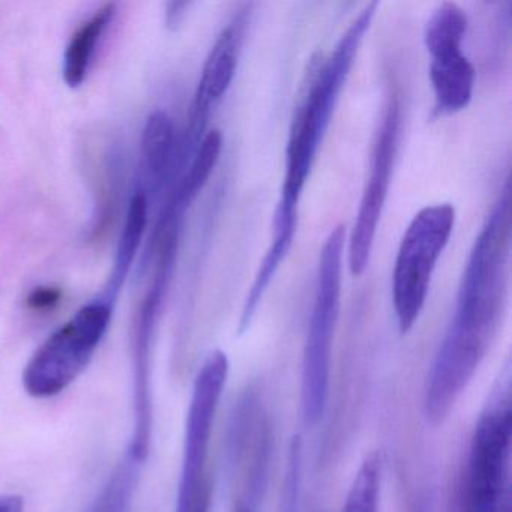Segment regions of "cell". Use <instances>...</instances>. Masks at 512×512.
I'll list each match as a JSON object with an SVG mask.
<instances>
[{
	"label": "cell",
	"mask_w": 512,
	"mask_h": 512,
	"mask_svg": "<svg viewBox=\"0 0 512 512\" xmlns=\"http://www.w3.org/2000/svg\"><path fill=\"white\" fill-rule=\"evenodd\" d=\"M115 16V5L101 8L88 23L82 26L68 44L64 56V79L70 88H79L85 82L94 59L95 50L109 23Z\"/></svg>",
	"instance_id": "9a60e30c"
},
{
	"label": "cell",
	"mask_w": 512,
	"mask_h": 512,
	"mask_svg": "<svg viewBox=\"0 0 512 512\" xmlns=\"http://www.w3.org/2000/svg\"><path fill=\"white\" fill-rule=\"evenodd\" d=\"M25 502L23 497L10 494V496H0V512H23Z\"/></svg>",
	"instance_id": "44dd1931"
},
{
	"label": "cell",
	"mask_w": 512,
	"mask_h": 512,
	"mask_svg": "<svg viewBox=\"0 0 512 512\" xmlns=\"http://www.w3.org/2000/svg\"><path fill=\"white\" fill-rule=\"evenodd\" d=\"M229 376V359L221 350L209 353L194 380L185 422L184 458L175 512H211L209 448L221 395Z\"/></svg>",
	"instance_id": "8992f818"
},
{
	"label": "cell",
	"mask_w": 512,
	"mask_h": 512,
	"mask_svg": "<svg viewBox=\"0 0 512 512\" xmlns=\"http://www.w3.org/2000/svg\"><path fill=\"white\" fill-rule=\"evenodd\" d=\"M401 106L397 94L389 95L371 152L370 173L362 191L355 224L347 239V266L361 277L370 263L377 227L388 199L400 140Z\"/></svg>",
	"instance_id": "30bf717a"
},
{
	"label": "cell",
	"mask_w": 512,
	"mask_h": 512,
	"mask_svg": "<svg viewBox=\"0 0 512 512\" xmlns=\"http://www.w3.org/2000/svg\"><path fill=\"white\" fill-rule=\"evenodd\" d=\"M382 490V458L371 452L362 460L347 493L343 512H380Z\"/></svg>",
	"instance_id": "e0dca14e"
},
{
	"label": "cell",
	"mask_w": 512,
	"mask_h": 512,
	"mask_svg": "<svg viewBox=\"0 0 512 512\" xmlns=\"http://www.w3.org/2000/svg\"><path fill=\"white\" fill-rule=\"evenodd\" d=\"M170 269L158 268L157 277L146 295L133 337V410L134 427L128 455L142 464L148 458L154 425L152 403V349L161 305L169 284Z\"/></svg>",
	"instance_id": "8fae6325"
},
{
	"label": "cell",
	"mask_w": 512,
	"mask_h": 512,
	"mask_svg": "<svg viewBox=\"0 0 512 512\" xmlns=\"http://www.w3.org/2000/svg\"><path fill=\"white\" fill-rule=\"evenodd\" d=\"M88 512H97V511H95L94 506H91V508L88 509Z\"/></svg>",
	"instance_id": "7402d4cb"
},
{
	"label": "cell",
	"mask_w": 512,
	"mask_h": 512,
	"mask_svg": "<svg viewBox=\"0 0 512 512\" xmlns=\"http://www.w3.org/2000/svg\"><path fill=\"white\" fill-rule=\"evenodd\" d=\"M455 218L451 203L425 206L401 238L392 272V302L400 334L412 331L424 310L434 269L448 247Z\"/></svg>",
	"instance_id": "5b68a950"
},
{
	"label": "cell",
	"mask_w": 512,
	"mask_h": 512,
	"mask_svg": "<svg viewBox=\"0 0 512 512\" xmlns=\"http://www.w3.org/2000/svg\"><path fill=\"white\" fill-rule=\"evenodd\" d=\"M379 2H370L352 20L331 55L314 71L307 92L296 110L286 149V172L275 209L271 244L263 263L278 269L289 256L298 230L299 202L310 178L317 152L331 124L341 91L349 79L365 35L370 31Z\"/></svg>",
	"instance_id": "7a4b0ae2"
},
{
	"label": "cell",
	"mask_w": 512,
	"mask_h": 512,
	"mask_svg": "<svg viewBox=\"0 0 512 512\" xmlns=\"http://www.w3.org/2000/svg\"><path fill=\"white\" fill-rule=\"evenodd\" d=\"M221 149H223V136L220 131L212 130L205 134L200 145L194 152L193 160L184 178L179 182L170 200V208L184 215L191 203L202 193L205 185L208 184L218 160H220Z\"/></svg>",
	"instance_id": "2e32d148"
},
{
	"label": "cell",
	"mask_w": 512,
	"mask_h": 512,
	"mask_svg": "<svg viewBox=\"0 0 512 512\" xmlns=\"http://www.w3.org/2000/svg\"><path fill=\"white\" fill-rule=\"evenodd\" d=\"M509 253L511 188L506 182L470 251L454 317L428 373L424 406L431 424L448 418L496 337L508 295Z\"/></svg>",
	"instance_id": "6da1fadb"
},
{
	"label": "cell",
	"mask_w": 512,
	"mask_h": 512,
	"mask_svg": "<svg viewBox=\"0 0 512 512\" xmlns=\"http://www.w3.org/2000/svg\"><path fill=\"white\" fill-rule=\"evenodd\" d=\"M250 11H241L218 35L214 47L203 65L202 76L191 104L190 122L182 145L181 163L196 152L205 137L206 125L215 107L226 97L232 86L241 58L245 29Z\"/></svg>",
	"instance_id": "7c38bea8"
},
{
	"label": "cell",
	"mask_w": 512,
	"mask_h": 512,
	"mask_svg": "<svg viewBox=\"0 0 512 512\" xmlns=\"http://www.w3.org/2000/svg\"><path fill=\"white\" fill-rule=\"evenodd\" d=\"M140 155L145 182L140 191L148 197L149 193H157L163 188L176 160L175 130L167 113L154 112L149 116L143 128Z\"/></svg>",
	"instance_id": "4fadbf2b"
},
{
	"label": "cell",
	"mask_w": 512,
	"mask_h": 512,
	"mask_svg": "<svg viewBox=\"0 0 512 512\" xmlns=\"http://www.w3.org/2000/svg\"><path fill=\"white\" fill-rule=\"evenodd\" d=\"M190 7L187 2H172L167 5L166 23L170 29L178 28L185 16V10Z\"/></svg>",
	"instance_id": "ffe728a7"
},
{
	"label": "cell",
	"mask_w": 512,
	"mask_h": 512,
	"mask_svg": "<svg viewBox=\"0 0 512 512\" xmlns=\"http://www.w3.org/2000/svg\"><path fill=\"white\" fill-rule=\"evenodd\" d=\"M512 373L505 364L491 386L470 440L460 512H511Z\"/></svg>",
	"instance_id": "3957f363"
},
{
	"label": "cell",
	"mask_w": 512,
	"mask_h": 512,
	"mask_svg": "<svg viewBox=\"0 0 512 512\" xmlns=\"http://www.w3.org/2000/svg\"><path fill=\"white\" fill-rule=\"evenodd\" d=\"M113 302L100 298L80 308L70 322L50 335L23 371V386L31 397L61 394L88 367L109 329Z\"/></svg>",
	"instance_id": "52a82bcc"
},
{
	"label": "cell",
	"mask_w": 512,
	"mask_h": 512,
	"mask_svg": "<svg viewBox=\"0 0 512 512\" xmlns=\"http://www.w3.org/2000/svg\"><path fill=\"white\" fill-rule=\"evenodd\" d=\"M232 512H263L269 487L272 428L259 392H242L229 425Z\"/></svg>",
	"instance_id": "ba28073f"
},
{
	"label": "cell",
	"mask_w": 512,
	"mask_h": 512,
	"mask_svg": "<svg viewBox=\"0 0 512 512\" xmlns=\"http://www.w3.org/2000/svg\"><path fill=\"white\" fill-rule=\"evenodd\" d=\"M466 13L454 2L437 5L424 28V44L431 56L430 83L434 115L451 116L469 106L475 89L476 71L463 53Z\"/></svg>",
	"instance_id": "9c48e42d"
},
{
	"label": "cell",
	"mask_w": 512,
	"mask_h": 512,
	"mask_svg": "<svg viewBox=\"0 0 512 512\" xmlns=\"http://www.w3.org/2000/svg\"><path fill=\"white\" fill-rule=\"evenodd\" d=\"M346 227L337 226L323 244L313 310L302 356L301 407L305 424L316 425L325 413L331 382L332 344L340 314Z\"/></svg>",
	"instance_id": "277c9868"
},
{
	"label": "cell",
	"mask_w": 512,
	"mask_h": 512,
	"mask_svg": "<svg viewBox=\"0 0 512 512\" xmlns=\"http://www.w3.org/2000/svg\"><path fill=\"white\" fill-rule=\"evenodd\" d=\"M146 224H148V197L145 196L143 191L139 190L134 194L130 206H128L124 232H122L118 251H116L115 266H113L112 275H110L109 286H107L106 292L103 293L101 298L115 304L119 290H121L127 275L130 274L134 257H136L140 244H142Z\"/></svg>",
	"instance_id": "5bb4252c"
},
{
	"label": "cell",
	"mask_w": 512,
	"mask_h": 512,
	"mask_svg": "<svg viewBox=\"0 0 512 512\" xmlns=\"http://www.w3.org/2000/svg\"><path fill=\"white\" fill-rule=\"evenodd\" d=\"M302 455H304L302 437L296 434L290 440L289 454H287L280 512H301Z\"/></svg>",
	"instance_id": "ac0fdd59"
},
{
	"label": "cell",
	"mask_w": 512,
	"mask_h": 512,
	"mask_svg": "<svg viewBox=\"0 0 512 512\" xmlns=\"http://www.w3.org/2000/svg\"><path fill=\"white\" fill-rule=\"evenodd\" d=\"M61 299V290L55 287H38L29 295L28 305L34 310H49Z\"/></svg>",
	"instance_id": "d6986e66"
}]
</instances>
